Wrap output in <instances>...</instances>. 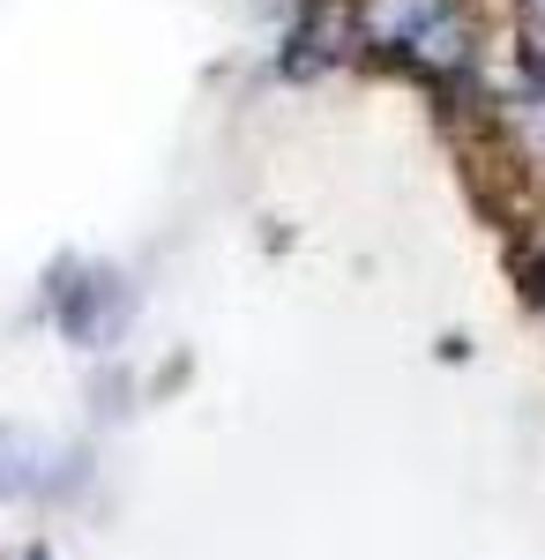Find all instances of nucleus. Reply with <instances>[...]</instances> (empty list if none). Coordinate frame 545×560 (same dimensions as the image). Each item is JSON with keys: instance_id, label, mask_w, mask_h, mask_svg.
<instances>
[{"instance_id": "f257e3e1", "label": "nucleus", "mask_w": 545, "mask_h": 560, "mask_svg": "<svg viewBox=\"0 0 545 560\" xmlns=\"http://www.w3.org/2000/svg\"><path fill=\"white\" fill-rule=\"evenodd\" d=\"M351 23H359V15H351L344 0H314V8H306V23L292 31V52H285V68H292V75H314V68H329L336 52L351 45Z\"/></svg>"}, {"instance_id": "f03ea898", "label": "nucleus", "mask_w": 545, "mask_h": 560, "mask_svg": "<svg viewBox=\"0 0 545 560\" xmlns=\"http://www.w3.org/2000/svg\"><path fill=\"white\" fill-rule=\"evenodd\" d=\"M441 15H449V0H359V31L389 52H411Z\"/></svg>"}, {"instance_id": "7ed1b4c3", "label": "nucleus", "mask_w": 545, "mask_h": 560, "mask_svg": "<svg viewBox=\"0 0 545 560\" xmlns=\"http://www.w3.org/2000/svg\"><path fill=\"white\" fill-rule=\"evenodd\" d=\"M404 60H411V68H426V75H463V68H471V23L449 8V15H441V23H433V31L404 52Z\"/></svg>"}]
</instances>
